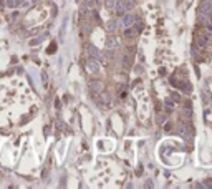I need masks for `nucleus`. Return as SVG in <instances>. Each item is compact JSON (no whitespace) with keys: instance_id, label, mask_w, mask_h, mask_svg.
Listing matches in <instances>:
<instances>
[{"instance_id":"1","label":"nucleus","mask_w":212,"mask_h":189,"mask_svg":"<svg viewBox=\"0 0 212 189\" xmlns=\"http://www.w3.org/2000/svg\"><path fill=\"white\" fill-rule=\"evenodd\" d=\"M86 67H88L90 72H93V73H98V70H99V68H98V61H96V60H90Z\"/></svg>"},{"instance_id":"2","label":"nucleus","mask_w":212,"mask_h":189,"mask_svg":"<svg viewBox=\"0 0 212 189\" xmlns=\"http://www.w3.org/2000/svg\"><path fill=\"white\" fill-rule=\"evenodd\" d=\"M116 45H118V40L113 35H109L108 37V48H116Z\"/></svg>"},{"instance_id":"3","label":"nucleus","mask_w":212,"mask_h":189,"mask_svg":"<svg viewBox=\"0 0 212 189\" xmlns=\"http://www.w3.org/2000/svg\"><path fill=\"white\" fill-rule=\"evenodd\" d=\"M123 25H124V27L133 25V15H124V18H123Z\"/></svg>"},{"instance_id":"4","label":"nucleus","mask_w":212,"mask_h":189,"mask_svg":"<svg viewBox=\"0 0 212 189\" xmlns=\"http://www.w3.org/2000/svg\"><path fill=\"white\" fill-rule=\"evenodd\" d=\"M90 55H91V56H94V58H98V56H99V53H98V50H94L93 46H91V48H90Z\"/></svg>"},{"instance_id":"5","label":"nucleus","mask_w":212,"mask_h":189,"mask_svg":"<svg viewBox=\"0 0 212 189\" xmlns=\"http://www.w3.org/2000/svg\"><path fill=\"white\" fill-rule=\"evenodd\" d=\"M91 86H94V90H101V83L94 82V83H91Z\"/></svg>"},{"instance_id":"6","label":"nucleus","mask_w":212,"mask_h":189,"mask_svg":"<svg viewBox=\"0 0 212 189\" xmlns=\"http://www.w3.org/2000/svg\"><path fill=\"white\" fill-rule=\"evenodd\" d=\"M113 28H114V23H113V22H111V23H108V30H113Z\"/></svg>"}]
</instances>
